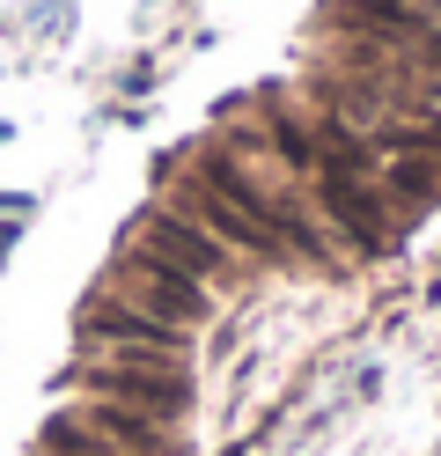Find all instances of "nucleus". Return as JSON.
I'll list each match as a JSON object with an SVG mask.
<instances>
[{
  "instance_id": "obj_1",
  "label": "nucleus",
  "mask_w": 441,
  "mask_h": 456,
  "mask_svg": "<svg viewBox=\"0 0 441 456\" xmlns=\"http://www.w3.org/2000/svg\"><path fill=\"white\" fill-rule=\"evenodd\" d=\"M192 184H206V191H214L228 214H243V221L257 228V236L280 250V258H287V250H323V228H316V214H309L294 191H280V184H257V177H250V169L235 162L228 148H206Z\"/></svg>"
},
{
  "instance_id": "obj_2",
  "label": "nucleus",
  "mask_w": 441,
  "mask_h": 456,
  "mask_svg": "<svg viewBox=\"0 0 441 456\" xmlns=\"http://www.w3.org/2000/svg\"><path fill=\"white\" fill-rule=\"evenodd\" d=\"M81 383L103 397V405H126V412H184L192 405V376H184V361H140V354H118V361H88L81 368Z\"/></svg>"
},
{
  "instance_id": "obj_3",
  "label": "nucleus",
  "mask_w": 441,
  "mask_h": 456,
  "mask_svg": "<svg viewBox=\"0 0 441 456\" xmlns=\"http://www.w3.org/2000/svg\"><path fill=\"white\" fill-rule=\"evenodd\" d=\"M110 288L126 295V309H140V317H155V324H169V331H192V324H206V309H214L199 280H184L176 265L147 258V250H133V243H126V258H118Z\"/></svg>"
},
{
  "instance_id": "obj_4",
  "label": "nucleus",
  "mask_w": 441,
  "mask_h": 456,
  "mask_svg": "<svg viewBox=\"0 0 441 456\" xmlns=\"http://www.w3.org/2000/svg\"><path fill=\"white\" fill-rule=\"evenodd\" d=\"M133 250H147V258L176 265L184 280H199V288H214V280H228V273H235V265H228V250L206 236L199 221H184L176 207H147V214L133 221Z\"/></svg>"
},
{
  "instance_id": "obj_5",
  "label": "nucleus",
  "mask_w": 441,
  "mask_h": 456,
  "mask_svg": "<svg viewBox=\"0 0 441 456\" xmlns=\"http://www.w3.org/2000/svg\"><path fill=\"white\" fill-rule=\"evenodd\" d=\"M81 338L88 346H118V354H140V361H184V331H169L155 317L126 309L118 295H96L81 309Z\"/></svg>"
},
{
  "instance_id": "obj_6",
  "label": "nucleus",
  "mask_w": 441,
  "mask_h": 456,
  "mask_svg": "<svg viewBox=\"0 0 441 456\" xmlns=\"http://www.w3.org/2000/svg\"><path fill=\"white\" fill-rule=\"evenodd\" d=\"M316 207L331 214L339 228L361 250H390V214H382V191L375 177H361V169H339V162H323L316 169Z\"/></svg>"
}]
</instances>
